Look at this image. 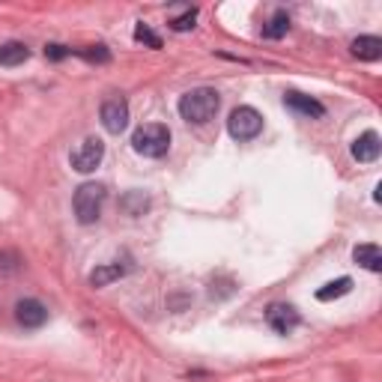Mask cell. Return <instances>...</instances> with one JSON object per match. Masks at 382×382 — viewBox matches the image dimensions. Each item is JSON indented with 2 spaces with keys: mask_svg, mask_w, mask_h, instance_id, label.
I'll list each match as a JSON object with an SVG mask.
<instances>
[{
  "mask_svg": "<svg viewBox=\"0 0 382 382\" xmlns=\"http://www.w3.org/2000/svg\"><path fill=\"white\" fill-rule=\"evenodd\" d=\"M72 54L90 60V63H108V60H110V51H108L105 45H93V48H84V51H72Z\"/></svg>",
  "mask_w": 382,
  "mask_h": 382,
  "instance_id": "19",
  "label": "cell"
},
{
  "mask_svg": "<svg viewBox=\"0 0 382 382\" xmlns=\"http://www.w3.org/2000/svg\"><path fill=\"white\" fill-rule=\"evenodd\" d=\"M132 147L138 156L144 158H162L170 149V128L162 123H144L135 128L132 135Z\"/></svg>",
  "mask_w": 382,
  "mask_h": 382,
  "instance_id": "2",
  "label": "cell"
},
{
  "mask_svg": "<svg viewBox=\"0 0 382 382\" xmlns=\"http://www.w3.org/2000/svg\"><path fill=\"white\" fill-rule=\"evenodd\" d=\"M105 197H108V191H105L102 183H84L75 191V200H72L75 218L81 221V224H96L99 215H102Z\"/></svg>",
  "mask_w": 382,
  "mask_h": 382,
  "instance_id": "3",
  "label": "cell"
},
{
  "mask_svg": "<svg viewBox=\"0 0 382 382\" xmlns=\"http://www.w3.org/2000/svg\"><path fill=\"white\" fill-rule=\"evenodd\" d=\"M147 204H149V200H147L144 191H132V194H126V197H123V206H126V213H128V215H140V213L147 209Z\"/></svg>",
  "mask_w": 382,
  "mask_h": 382,
  "instance_id": "17",
  "label": "cell"
},
{
  "mask_svg": "<svg viewBox=\"0 0 382 382\" xmlns=\"http://www.w3.org/2000/svg\"><path fill=\"white\" fill-rule=\"evenodd\" d=\"M353 260L367 269V272H382V248L374 242H365V245H356L353 248Z\"/></svg>",
  "mask_w": 382,
  "mask_h": 382,
  "instance_id": "11",
  "label": "cell"
},
{
  "mask_svg": "<svg viewBox=\"0 0 382 382\" xmlns=\"http://www.w3.org/2000/svg\"><path fill=\"white\" fill-rule=\"evenodd\" d=\"M287 30H290V15L275 13L272 18H269V24H263V36L266 39H281V36H287Z\"/></svg>",
  "mask_w": 382,
  "mask_h": 382,
  "instance_id": "16",
  "label": "cell"
},
{
  "mask_svg": "<svg viewBox=\"0 0 382 382\" xmlns=\"http://www.w3.org/2000/svg\"><path fill=\"white\" fill-rule=\"evenodd\" d=\"M30 60V48L24 42H3L0 45V66H22Z\"/></svg>",
  "mask_w": 382,
  "mask_h": 382,
  "instance_id": "14",
  "label": "cell"
},
{
  "mask_svg": "<svg viewBox=\"0 0 382 382\" xmlns=\"http://www.w3.org/2000/svg\"><path fill=\"white\" fill-rule=\"evenodd\" d=\"M15 319L24 329H39V326H45L48 310H45V305L39 299H22L15 305Z\"/></svg>",
  "mask_w": 382,
  "mask_h": 382,
  "instance_id": "8",
  "label": "cell"
},
{
  "mask_svg": "<svg viewBox=\"0 0 382 382\" xmlns=\"http://www.w3.org/2000/svg\"><path fill=\"white\" fill-rule=\"evenodd\" d=\"M105 158V144L99 138H84L81 144H78L72 149V156H69V165H72V170H78V174H93V170L102 165Z\"/></svg>",
  "mask_w": 382,
  "mask_h": 382,
  "instance_id": "5",
  "label": "cell"
},
{
  "mask_svg": "<svg viewBox=\"0 0 382 382\" xmlns=\"http://www.w3.org/2000/svg\"><path fill=\"white\" fill-rule=\"evenodd\" d=\"M135 39H138V42H144V45H149V48H162V36L153 33L147 24H138L135 27Z\"/></svg>",
  "mask_w": 382,
  "mask_h": 382,
  "instance_id": "20",
  "label": "cell"
},
{
  "mask_svg": "<svg viewBox=\"0 0 382 382\" xmlns=\"http://www.w3.org/2000/svg\"><path fill=\"white\" fill-rule=\"evenodd\" d=\"M99 117H102V126H105V132L110 135H119V132H126V126H128V105H126V99H108V102L102 105V110H99Z\"/></svg>",
  "mask_w": 382,
  "mask_h": 382,
  "instance_id": "7",
  "label": "cell"
},
{
  "mask_svg": "<svg viewBox=\"0 0 382 382\" xmlns=\"http://www.w3.org/2000/svg\"><path fill=\"white\" fill-rule=\"evenodd\" d=\"M349 290H353V278H338V281H331V284L317 290V301H335L340 296H347Z\"/></svg>",
  "mask_w": 382,
  "mask_h": 382,
  "instance_id": "15",
  "label": "cell"
},
{
  "mask_svg": "<svg viewBox=\"0 0 382 382\" xmlns=\"http://www.w3.org/2000/svg\"><path fill=\"white\" fill-rule=\"evenodd\" d=\"M266 323L275 335H290V331L301 323V317L293 305H287V301H272V305L266 308Z\"/></svg>",
  "mask_w": 382,
  "mask_h": 382,
  "instance_id": "6",
  "label": "cell"
},
{
  "mask_svg": "<svg viewBox=\"0 0 382 382\" xmlns=\"http://www.w3.org/2000/svg\"><path fill=\"white\" fill-rule=\"evenodd\" d=\"M69 54H72V48H66V45H57V42L45 45V57H48V60H63V57H69Z\"/></svg>",
  "mask_w": 382,
  "mask_h": 382,
  "instance_id": "21",
  "label": "cell"
},
{
  "mask_svg": "<svg viewBox=\"0 0 382 382\" xmlns=\"http://www.w3.org/2000/svg\"><path fill=\"white\" fill-rule=\"evenodd\" d=\"M379 153H382V140H379L376 132H365L361 138L353 140V158H356V162H365V165L376 162Z\"/></svg>",
  "mask_w": 382,
  "mask_h": 382,
  "instance_id": "10",
  "label": "cell"
},
{
  "mask_svg": "<svg viewBox=\"0 0 382 382\" xmlns=\"http://www.w3.org/2000/svg\"><path fill=\"white\" fill-rule=\"evenodd\" d=\"M179 117L185 123H194V126H206L209 119L218 114L221 108V96L215 93L213 87H197V90H188V93L179 99Z\"/></svg>",
  "mask_w": 382,
  "mask_h": 382,
  "instance_id": "1",
  "label": "cell"
},
{
  "mask_svg": "<svg viewBox=\"0 0 382 382\" xmlns=\"http://www.w3.org/2000/svg\"><path fill=\"white\" fill-rule=\"evenodd\" d=\"M123 275H126V266L105 263V266H96L93 272H90V284H93V287H108V284H114V281H119Z\"/></svg>",
  "mask_w": 382,
  "mask_h": 382,
  "instance_id": "13",
  "label": "cell"
},
{
  "mask_svg": "<svg viewBox=\"0 0 382 382\" xmlns=\"http://www.w3.org/2000/svg\"><path fill=\"white\" fill-rule=\"evenodd\" d=\"M349 51H353V57L365 60V63H374V60L382 57V39L379 36H358V39H353Z\"/></svg>",
  "mask_w": 382,
  "mask_h": 382,
  "instance_id": "12",
  "label": "cell"
},
{
  "mask_svg": "<svg viewBox=\"0 0 382 382\" xmlns=\"http://www.w3.org/2000/svg\"><path fill=\"white\" fill-rule=\"evenodd\" d=\"M227 132L233 140H254L260 132H263V117L248 105L233 108L227 117Z\"/></svg>",
  "mask_w": 382,
  "mask_h": 382,
  "instance_id": "4",
  "label": "cell"
},
{
  "mask_svg": "<svg viewBox=\"0 0 382 382\" xmlns=\"http://www.w3.org/2000/svg\"><path fill=\"white\" fill-rule=\"evenodd\" d=\"M197 22V9H185L183 15L170 18V30H176V33H185V30H191Z\"/></svg>",
  "mask_w": 382,
  "mask_h": 382,
  "instance_id": "18",
  "label": "cell"
},
{
  "mask_svg": "<svg viewBox=\"0 0 382 382\" xmlns=\"http://www.w3.org/2000/svg\"><path fill=\"white\" fill-rule=\"evenodd\" d=\"M284 105L293 110V114H299V117H305V119H319V117H326V108L317 102V99H310V96H305V93H287L284 96Z\"/></svg>",
  "mask_w": 382,
  "mask_h": 382,
  "instance_id": "9",
  "label": "cell"
}]
</instances>
